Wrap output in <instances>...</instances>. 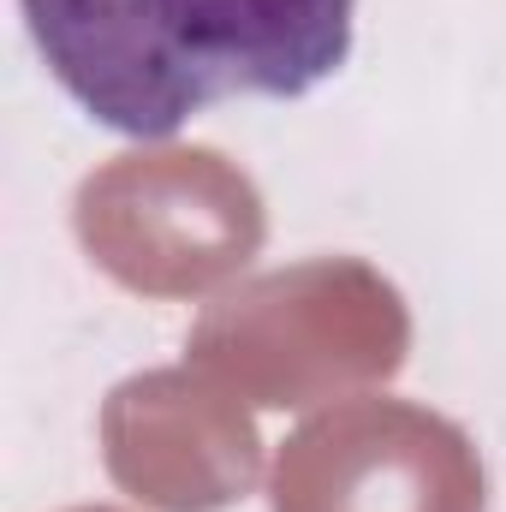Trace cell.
Wrapping results in <instances>:
<instances>
[{"label": "cell", "mask_w": 506, "mask_h": 512, "mask_svg": "<svg viewBox=\"0 0 506 512\" xmlns=\"http://www.w3.org/2000/svg\"><path fill=\"white\" fill-rule=\"evenodd\" d=\"M48 78L120 137L197 114L298 102L352 60L358 0H18Z\"/></svg>", "instance_id": "6da1fadb"}]
</instances>
